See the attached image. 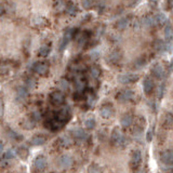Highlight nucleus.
Masks as SVG:
<instances>
[{"label":"nucleus","mask_w":173,"mask_h":173,"mask_svg":"<svg viewBox=\"0 0 173 173\" xmlns=\"http://www.w3.org/2000/svg\"><path fill=\"white\" fill-rule=\"evenodd\" d=\"M156 22H157V20H156V17H153V16H146L144 18V24L146 26H148V27L154 26L156 24Z\"/></svg>","instance_id":"26"},{"label":"nucleus","mask_w":173,"mask_h":173,"mask_svg":"<svg viewBox=\"0 0 173 173\" xmlns=\"http://www.w3.org/2000/svg\"><path fill=\"white\" fill-rule=\"evenodd\" d=\"M163 125L166 128H171L173 125V116L171 114H167L163 121Z\"/></svg>","instance_id":"27"},{"label":"nucleus","mask_w":173,"mask_h":173,"mask_svg":"<svg viewBox=\"0 0 173 173\" xmlns=\"http://www.w3.org/2000/svg\"><path fill=\"white\" fill-rule=\"evenodd\" d=\"M112 142L113 144H114L115 146H123L125 144V134H123L122 132H121L120 130L118 129V128H116V129H114V131L112 132Z\"/></svg>","instance_id":"1"},{"label":"nucleus","mask_w":173,"mask_h":173,"mask_svg":"<svg viewBox=\"0 0 173 173\" xmlns=\"http://www.w3.org/2000/svg\"><path fill=\"white\" fill-rule=\"evenodd\" d=\"M132 122H133V116L131 114L123 115L122 118H121V125H122L123 128L130 127V125H132Z\"/></svg>","instance_id":"17"},{"label":"nucleus","mask_w":173,"mask_h":173,"mask_svg":"<svg viewBox=\"0 0 173 173\" xmlns=\"http://www.w3.org/2000/svg\"><path fill=\"white\" fill-rule=\"evenodd\" d=\"M73 34H74L73 29L67 30V32L64 34L63 38H62V40H61V43H60V50H64V49H65V47L68 44V42H69V40H71Z\"/></svg>","instance_id":"11"},{"label":"nucleus","mask_w":173,"mask_h":173,"mask_svg":"<svg viewBox=\"0 0 173 173\" xmlns=\"http://www.w3.org/2000/svg\"><path fill=\"white\" fill-rule=\"evenodd\" d=\"M75 86H76V89H77L78 92H82L86 88V82L82 80L81 77L79 78H76L75 79Z\"/></svg>","instance_id":"22"},{"label":"nucleus","mask_w":173,"mask_h":173,"mask_svg":"<svg viewBox=\"0 0 173 173\" xmlns=\"http://www.w3.org/2000/svg\"><path fill=\"white\" fill-rule=\"evenodd\" d=\"M78 8L76 7L74 3H68V5L66 6V11H67V13L68 14H71V15H75L76 13H77V11H78Z\"/></svg>","instance_id":"28"},{"label":"nucleus","mask_w":173,"mask_h":173,"mask_svg":"<svg viewBox=\"0 0 173 173\" xmlns=\"http://www.w3.org/2000/svg\"><path fill=\"white\" fill-rule=\"evenodd\" d=\"M57 84H59V88L61 90H67V89H68V81H67V80H65V79L60 80V82Z\"/></svg>","instance_id":"36"},{"label":"nucleus","mask_w":173,"mask_h":173,"mask_svg":"<svg viewBox=\"0 0 173 173\" xmlns=\"http://www.w3.org/2000/svg\"><path fill=\"white\" fill-rule=\"evenodd\" d=\"M27 87H28V88H34V87H35V79H34V78H28Z\"/></svg>","instance_id":"40"},{"label":"nucleus","mask_w":173,"mask_h":173,"mask_svg":"<svg viewBox=\"0 0 173 173\" xmlns=\"http://www.w3.org/2000/svg\"><path fill=\"white\" fill-rule=\"evenodd\" d=\"M142 161V153L139 149L134 150L132 153V156H131V161H130V167L133 169V170H136L140 167Z\"/></svg>","instance_id":"2"},{"label":"nucleus","mask_w":173,"mask_h":173,"mask_svg":"<svg viewBox=\"0 0 173 173\" xmlns=\"http://www.w3.org/2000/svg\"><path fill=\"white\" fill-rule=\"evenodd\" d=\"M77 41H78V43H79V46H83L84 43L88 41V35H87L86 33L79 34V36L77 37Z\"/></svg>","instance_id":"29"},{"label":"nucleus","mask_w":173,"mask_h":173,"mask_svg":"<svg viewBox=\"0 0 173 173\" xmlns=\"http://www.w3.org/2000/svg\"><path fill=\"white\" fill-rule=\"evenodd\" d=\"M47 167V160L43 156H38L35 160V168L38 171H42L44 170Z\"/></svg>","instance_id":"14"},{"label":"nucleus","mask_w":173,"mask_h":173,"mask_svg":"<svg viewBox=\"0 0 173 173\" xmlns=\"http://www.w3.org/2000/svg\"><path fill=\"white\" fill-rule=\"evenodd\" d=\"M139 79V76L134 74H123V75L118 76V81L122 84H129L133 83Z\"/></svg>","instance_id":"5"},{"label":"nucleus","mask_w":173,"mask_h":173,"mask_svg":"<svg viewBox=\"0 0 173 173\" xmlns=\"http://www.w3.org/2000/svg\"><path fill=\"white\" fill-rule=\"evenodd\" d=\"M50 52V48L48 46H42L40 49H39V55L40 56H47Z\"/></svg>","instance_id":"34"},{"label":"nucleus","mask_w":173,"mask_h":173,"mask_svg":"<svg viewBox=\"0 0 173 173\" xmlns=\"http://www.w3.org/2000/svg\"><path fill=\"white\" fill-rule=\"evenodd\" d=\"M134 96V93L133 91L131 90L127 89V90H123V91H120L118 94H117L116 98L121 103H125V102H129L130 100H132V98Z\"/></svg>","instance_id":"6"},{"label":"nucleus","mask_w":173,"mask_h":173,"mask_svg":"<svg viewBox=\"0 0 173 173\" xmlns=\"http://www.w3.org/2000/svg\"><path fill=\"white\" fill-rule=\"evenodd\" d=\"M129 23L130 22L127 17H122L117 22L116 26H117V28H119V29H125V28L129 26Z\"/></svg>","instance_id":"23"},{"label":"nucleus","mask_w":173,"mask_h":173,"mask_svg":"<svg viewBox=\"0 0 173 173\" xmlns=\"http://www.w3.org/2000/svg\"><path fill=\"white\" fill-rule=\"evenodd\" d=\"M90 75H91V77L93 79H98L101 75L100 68L98 66H91V68H90Z\"/></svg>","instance_id":"25"},{"label":"nucleus","mask_w":173,"mask_h":173,"mask_svg":"<svg viewBox=\"0 0 173 173\" xmlns=\"http://www.w3.org/2000/svg\"><path fill=\"white\" fill-rule=\"evenodd\" d=\"M54 8L57 10V11H62L63 9H65V8H66V6H65V3H64L63 0H55Z\"/></svg>","instance_id":"33"},{"label":"nucleus","mask_w":173,"mask_h":173,"mask_svg":"<svg viewBox=\"0 0 173 173\" xmlns=\"http://www.w3.org/2000/svg\"><path fill=\"white\" fill-rule=\"evenodd\" d=\"M54 117L60 121V122H62L64 125V123L66 122L67 120H69V118H71V114H69L68 108H66V107H63L62 110H60L59 112L55 113Z\"/></svg>","instance_id":"4"},{"label":"nucleus","mask_w":173,"mask_h":173,"mask_svg":"<svg viewBox=\"0 0 173 173\" xmlns=\"http://www.w3.org/2000/svg\"><path fill=\"white\" fill-rule=\"evenodd\" d=\"M84 125H86L87 129L92 130L95 127V120H94V119H87V120L84 121Z\"/></svg>","instance_id":"35"},{"label":"nucleus","mask_w":173,"mask_h":173,"mask_svg":"<svg viewBox=\"0 0 173 173\" xmlns=\"http://www.w3.org/2000/svg\"><path fill=\"white\" fill-rule=\"evenodd\" d=\"M73 136L74 139L76 140V141H79V142H82V141H86L87 139V133L84 130L82 129H74L73 130Z\"/></svg>","instance_id":"13"},{"label":"nucleus","mask_w":173,"mask_h":173,"mask_svg":"<svg viewBox=\"0 0 173 173\" xmlns=\"http://www.w3.org/2000/svg\"><path fill=\"white\" fill-rule=\"evenodd\" d=\"M167 46H166V42H163L162 40H156L154 42V50L158 53H162L163 51H166Z\"/></svg>","instance_id":"18"},{"label":"nucleus","mask_w":173,"mask_h":173,"mask_svg":"<svg viewBox=\"0 0 173 173\" xmlns=\"http://www.w3.org/2000/svg\"><path fill=\"white\" fill-rule=\"evenodd\" d=\"M121 57V54L119 53V51H114L110 54V62H118L119 59Z\"/></svg>","instance_id":"31"},{"label":"nucleus","mask_w":173,"mask_h":173,"mask_svg":"<svg viewBox=\"0 0 173 173\" xmlns=\"http://www.w3.org/2000/svg\"><path fill=\"white\" fill-rule=\"evenodd\" d=\"M156 20H157V23L159 24V25H164V24L168 22V20H167V16L164 15L163 13L157 14V16H156Z\"/></svg>","instance_id":"30"},{"label":"nucleus","mask_w":173,"mask_h":173,"mask_svg":"<svg viewBox=\"0 0 173 173\" xmlns=\"http://www.w3.org/2000/svg\"><path fill=\"white\" fill-rule=\"evenodd\" d=\"M152 74L155 78L157 79H162L164 76V69L160 64H156L155 66L152 68Z\"/></svg>","instance_id":"12"},{"label":"nucleus","mask_w":173,"mask_h":173,"mask_svg":"<svg viewBox=\"0 0 173 173\" xmlns=\"http://www.w3.org/2000/svg\"><path fill=\"white\" fill-rule=\"evenodd\" d=\"M34 71H36L37 74H39V75H47L49 71V65L47 63H44V62H39V63H36L34 65Z\"/></svg>","instance_id":"8"},{"label":"nucleus","mask_w":173,"mask_h":173,"mask_svg":"<svg viewBox=\"0 0 173 173\" xmlns=\"http://www.w3.org/2000/svg\"><path fill=\"white\" fill-rule=\"evenodd\" d=\"M143 87H144V92H145L146 94H150L152 92H153V90H154L153 80L150 79L149 77H146L145 79H144Z\"/></svg>","instance_id":"16"},{"label":"nucleus","mask_w":173,"mask_h":173,"mask_svg":"<svg viewBox=\"0 0 173 173\" xmlns=\"http://www.w3.org/2000/svg\"><path fill=\"white\" fill-rule=\"evenodd\" d=\"M82 6H83L84 9H90L92 7V1L91 0H81Z\"/></svg>","instance_id":"39"},{"label":"nucleus","mask_w":173,"mask_h":173,"mask_svg":"<svg viewBox=\"0 0 173 173\" xmlns=\"http://www.w3.org/2000/svg\"><path fill=\"white\" fill-rule=\"evenodd\" d=\"M160 158H161V161L163 162L164 164L172 166L173 164V150L169 149V150L162 152L161 155H160Z\"/></svg>","instance_id":"9"},{"label":"nucleus","mask_w":173,"mask_h":173,"mask_svg":"<svg viewBox=\"0 0 173 173\" xmlns=\"http://www.w3.org/2000/svg\"><path fill=\"white\" fill-rule=\"evenodd\" d=\"M153 129H154V127L150 128V129L148 130V132H147V141L148 142H150L152 141V139H153Z\"/></svg>","instance_id":"41"},{"label":"nucleus","mask_w":173,"mask_h":173,"mask_svg":"<svg viewBox=\"0 0 173 173\" xmlns=\"http://www.w3.org/2000/svg\"><path fill=\"white\" fill-rule=\"evenodd\" d=\"M88 173H102V169H101L96 163H92L91 166L89 167Z\"/></svg>","instance_id":"32"},{"label":"nucleus","mask_w":173,"mask_h":173,"mask_svg":"<svg viewBox=\"0 0 173 173\" xmlns=\"http://www.w3.org/2000/svg\"><path fill=\"white\" fill-rule=\"evenodd\" d=\"M115 114V110L113 105L110 104H105L103 105L100 108V115L103 117V118H110L112 116H114Z\"/></svg>","instance_id":"7"},{"label":"nucleus","mask_w":173,"mask_h":173,"mask_svg":"<svg viewBox=\"0 0 173 173\" xmlns=\"http://www.w3.org/2000/svg\"><path fill=\"white\" fill-rule=\"evenodd\" d=\"M13 157H14V152L12 149H8L5 153V155H3V159L5 160L11 159V158H13Z\"/></svg>","instance_id":"37"},{"label":"nucleus","mask_w":173,"mask_h":173,"mask_svg":"<svg viewBox=\"0 0 173 173\" xmlns=\"http://www.w3.org/2000/svg\"><path fill=\"white\" fill-rule=\"evenodd\" d=\"M152 1H157V0H152Z\"/></svg>","instance_id":"42"},{"label":"nucleus","mask_w":173,"mask_h":173,"mask_svg":"<svg viewBox=\"0 0 173 173\" xmlns=\"http://www.w3.org/2000/svg\"><path fill=\"white\" fill-rule=\"evenodd\" d=\"M47 141V137L44 135H41V134H36L30 139V144L34 146H39V145H42L44 144Z\"/></svg>","instance_id":"15"},{"label":"nucleus","mask_w":173,"mask_h":173,"mask_svg":"<svg viewBox=\"0 0 173 173\" xmlns=\"http://www.w3.org/2000/svg\"><path fill=\"white\" fill-rule=\"evenodd\" d=\"M50 98H51L52 104L55 105V106H61V105H63L64 102H65V96H64L63 92H61V91L52 92L50 95Z\"/></svg>","instance_id":"3"},{"label":"nucleus","mask_w":173,"mask_h":173,"mask_svg":"<svg viewBox=\"0 0 173 173\" xmlns=\"http://www.w3.org/2000/svg\"><path fill=\"white\" fill-rule=\"evenodd\" d=\"M7 135L11 140H13V141H22V140H23V136H22V135L16 133L15 131H13V130L10 129V128L7 129Z\"/></svg>","instance_id":"19"},{"label":"nucleus","mask_w":173,"mask_h":173,"mask_svg":"<svg viewBox=\"0 0 173 173\" xmlns=\"http://www.w3.org/2000/svg\"><path fill=\"white\" fill-rule=\"evenodd\" d=\"M16 155H17L21 159H26V158L28 157V155H29V152H28V149L26 147H20L16 150Z\"/></svg>","instance_id":"21"},{"label":"nucleus","mask_w":173,"mask_h":173,"mask_svg":"<svg viewBox=\"0 0 173 173\" xmlns=\"http://www.w3.org/2000/svg\"><path fill=\"white\" fill-rule=\"evenodd\" d=\"M73 163H74L73 158H71V156H68V155L61 156V157H60V159H59V166L62 167V168H64V169L71 168V167L73 166Z\"/></svg>","instance_id":"10"},{"label":"nucleus","mask_w":173,"mask_h":173,"mask_svg":"<svg viewBox=\"0 0 173 173\" xmlns=\"http://www.w3.org/2000/svg\"><path fill=\"white\" fill-rule=\"evenodd\" d=\"M23 127L25 128V129H33V128L35 127V120H26L25 122H24Z\"/></svg>","instance_id":"38"},{"label":"nucleus","mask_w":173,"mask_h":173,"mask_svg":"<svg viewBox=\"0 0 173 173\" xmlns=\"http://www.w3.org/2000/svg\"><path fill=\"white\" fill-rule=\"evenodd\" d=\"M164 37L168 41H170L173 37V28L170 24H167V26L164 27Z\"/></svg>","instance_id":"24"},{"label":"nucleus","mask_w":173,"mask_h":173,"mask_svg":"<svg viewBox=\"0 0 173 173\" xmlns=\"http://www.w3.org/2000/svg\"><path fill=\"white\" fill-rule=\"evenodd\" d=\"M27 96H28V91L26 88H24V87L17 88V100L24 101L27 98Z\"/></svg>","instance_id":"20"}]
</instances>
